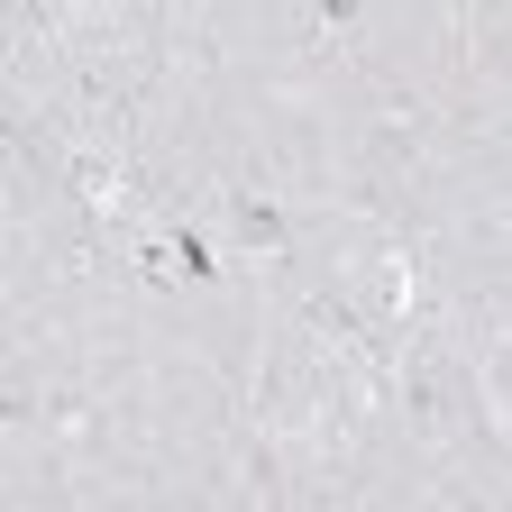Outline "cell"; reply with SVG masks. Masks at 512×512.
<instances>
[{
  "label": "cell",
  "instance_id": "5b68a950",
  "mask_svg": "<svg viewBox=\"0 0 512 512\" xmlns=\"http://www.w3.org/2000/svg\"><path fill=\"white\" fill-rule=\"evenodd\" d=\"M494 330H503V348H512V293H503V311H494Z\"/></svg>",
  "mask_w": 512,
  "mask_h": 512
},
{
  "label": "cell",
  "instance_id": "3957f363",
  "mask_svg": "<svg viewBox=\"0 0 512 512\" xmlns=\"http://www.w3.org/2000/svg\"><path fill=\"white\" fill-rule=\"evenodd\" d=\"M384 311L421 320V266H412V256H384Z\"/></svg>",
  "mask_w": 512,
  "mask_h": 512
},
{
  "label": "cell",
  "instance_id": "6da1fadb",
  "mask_svg": "<svg viewBox=\"0 0 512 512\" xmlns=\"http://www.w3.org/2000/svg\"><path fill=\"white\" fill-rule=\"evenodd\" d=\"M229 220H238V238L247 247H284L293 229H284V211L275 202H256V192H229Z\"/></svg>",
  "mask_w": 512,
  "mask_h": 512
},
{
  "label": "cell",
  "instance_id": "277c9868",
  "mask_svg": "<svg viewBox=\"0 0 512 512\" xmlns=\"http://www.w3.org/2000/svg\"><path fill=\"white\" fill-rule=\"evenodd\" d=\"M174 266L183 275H211V238L202 229H174Z\"/></svg>",
  "mask_w": 512,
  "mask_h": 512
},
{
  "label": "cell",
  "instance_id": "7a4b0ae2",
  "mask_svg": "<svg viewBox=\"0 0 512 512\" xmlns=\"http://www.w3.org/2000/svg\"><path fill=\"white\" fill-rule=\"evenodd\" d=\"M74 192H83L92 211H119V202H128V174H119L110 156H74Z\"/></svg>",
  "mask_w": 512,
  "mask_h": 512
}]
</instances>
